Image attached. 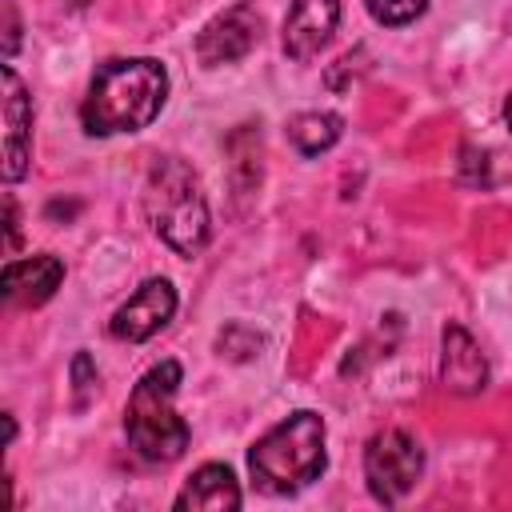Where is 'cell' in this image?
<instances>
[{
  "mask_svg": "<svg viewBox=\"0 0 512 512\" xmlns=\"http://www.w3.org/2000/svg\"><path fill=\"white\" fill-rule=\"evenodd\" d=\"M168 96V72L152 56L136 60H108L80 104V124L88 136H116L148 128Z\"/></svg>",
  "mask_w": 512,
  "mask_h": 512,
  "instance_id": "cell-1",
  "label": "cell"
},
{
  "mask_svg": "<svg viewBox=\"0 0 512 512\" xmlns=\"http://www.w3.org/2000/svg\"><path fill=\"white\" fill-rule=\"evenodd\" d=\"M324 416L320 412H292L276 428H268L252 452H248V472L256 488L272 496H288L308 488L324 472Z\"/></svg>",
  "mask_w": 512,
  "mask_h": 512,
  "instance_id": "cell-2",
  "label": "cell"
},
{
  "mask_svg": "<svg viewBox=\"0 0 512 512\" xmlns=\"http://www.w3.org/2000/svg\"><path fill=\"white\" fill-rule=\"evenodd\" d=\"M144 212H148V224L152 232L180 256H196L204 244H208V200L200 192V180L196 172L176 160V156H164L152 164L148 172V184H144Z\"/></svg>",
  "mask_w": 512,
  "mask_h": 512,
  "instance_id": "cell-3",
  "label": "cell"
},
{
  "mask_svg": "<svg viewBox=\"0 0 512 512\" xmlns=\"http://www.w3.org/2000/svg\"><path fill=\"white\" fill-rule=\"evenodd\" d=\"M176 388H180V364L160 360L140 376V384L128 396V408H124L128 444L152 464H168V460L184 456V448H188V424L172 408Z\"/></svg>",
  "mask_w": 512,
  "mask_h": 512,
  "instance_id": "cell-4",
  "label": "cell"
},
{
  "mask_svg": "<svg viewBox=\"0 0 512 512\" xmlns=\"http://www.w3.org/2000/svg\"><path fill=\"white\" fill-rule=\"evenodd\" d=\"M424 472V448L400 432V428H384L368 440L364 448V480H368V492L380 500V504H400L416 480Z\"/></svg>",
  "mask_w": 512,
  "mask_h": 512,
  "instance_id": "cell-5",
  "label": "cell"
},
{
  "mask_svg": "<svg viewBox=\"0 0 512 512\" xmlns=\"http://www.w3.org/2000/svg\"><path fill=\"white\" fill-rule=\"evenodd\" d=\"M172 312H176V288H172V280L152 276V280H144V284L112 312L108 332H112L116 340L140 344V340L156 336V332L172 320Z\"/></svg>",
  "mask_w": 512,
  "mask_h": 512,
  "instance_id": "cell-6",
  "label": "cell"
},
{
  "mask_svg": "<svg viewBox=\"0 0 512 512\" xmlns=\"http://www.w3.org/2000/svg\"><path fill=\"white\" fill-rule=\"evenodd\" d=\"M260 40V16L252 4H232L220 16H212L200 36H196V56L204 68H220L232 64L240 56L252 52V44Z\"/></svg>",
  "mask_w": 512,
  "mask_h": 512,
  "instance_id": "cell-7",
  "label": "cell"
},
{
  "mask_svg": "<svg viewBox=\"0 0 512 512\" xmlns=\"http://www.w3.org/2000/svg\"><path fill=\"white\" fill-rule=\"evenodd\" d=\"M0 112H4V180L16 184L28 172V156H32V96L12 72V64H4Z\"/></svg>",
  "mask_w": 512,
  "mask_h": 512,
  "instance_id": "cell-8",
  "label": "cell"
},
{
  "mask_svg": "<svg viewBox=\"0 0 512 512\" xmlns=\"http://www.w3.org/2000/svg\"><path fill=\"white\" fill-rule=\"evenodd\" d=\"M336 24H340V0H292L280 44L292 60H308L332 40Z\"/></svg>",
  "mask_w": 512,
  "mask_h": 512,
  "instance_id": "cell-9",
  "label": "cell"
},
{
  "mask_svg": "<svg viewBox=\"0 0 512 512\" xmlns=\"http://www.w3.org/2000/svg\"><path fill=\"white\" fill-rule=\"evenodd\" d=\"M440 380L460 396H472L488 384V360L472 340V332L460 324H448L440 336Z\"/></svg>",
  "mask_w": 512,
  "mask_h": 512,
  "instance_id": "cell-10",
  "label": "cell"
},
{
  "mask_svg": "<svg viewBox=\"0 0 512 512\" xmlns=\"http://www.w3.org/2000/svg\"><path fill=\"white\" fill-rule=\"evenodd\" d=\"M64 280V264L56 256H28V260H8L4 276H0V292L8 304H24V308H36L44 304Z\"/></svg>",
  "mask_w": 512,
  "mask_h": 512,
  "instance_id": "cell-11",
  "label": "cell"
},
{
  "mask_svg": "<svg viewBox=\"0 0 512 512\" xmlns=\"http://www.w3.org/2000/svg\"><path fill=\"white\" fill-rule=\"evenodd\" d=\"M180 512H232L240 508V484L228 464H200L176 496Z\"/></svg>",
  "mask_w": 512,
  "mask_h": 512,
  "instance_id": "cell-12",
  "label": "cell"
},
{
  "mask_svg": "<svg viewBox=\"0 0 512 512\" xmlns=\"http://www.w3.org/2000/svg\"><path fill=\"white\" fill-rule=\"evenodd\" d=\"M344 132V120L336 112H300L288 120V140L296 144L300 156H320L328 152Z\"/></svg>",
  "mask_w": 512,
  "mask_h": 512,
  "instance_id": "cell-13",
  "label": "cell"
},
{
  "mask_svg": "<svg viewBox=\"0 0 512 512\" xmlns=\"http://www.w3.org/2000/svg\"><path fill=\"white\" fill-rule=\"evenodd\" d=\"M364 4H368L372 20L376 24H388V28H400V24L416 20L428 8V0H364Z\"/></svg>",
  "mask_w": 512,
  "mask_h": 512,
  "instance_id": "cell-14",
  "label": "cell"
},
{
  "mask_svg": "<svg viewBox=\"0 0 512 512\" xmlns=\"http://www.w3.org/2000/svg\"><path fill=\"white\" fill-rule=\"evenodd\" d=\"M72 384H76V408L88 404V396L96 392V364L88 352H76L72 356Z\"/></svg>",
  "mask_w": 512,
  "mask_h": 512,
  "instance_id": "cell-15",
  "label": "cell"
},
{
  "mask_svg": "<svg viewBox=\"0 0 512 512\" xmlns=\"http://www.w3.org/2000/svg\"><path fill=\"white\" fill-rule=\"evenodd\" d=\"M4 12H8V32H4V56L12 60V52H16V44H20V20H16V4H12V0H4Z\"/></svg>",
  "mask_w": 512,
  "mask_h": 512,
  "instance_id": "cell-16",
  "label": "cell"
},
{
  "mask_svg": "<svg viewBox=\"0 0 512 512\" xmlns=\"http://www.w3.org/2000/svg\"><path fill=\"white\" fill-rule=\"evenodd\" d=\"M4 212H8V248L20 244V216H16V200L4 196Z\"/></svg>",
  "mask_w": 512,
  "mask_h": 512,
  "instance_id": "cell-17",
  "label": "cell"
},
{
  "mask_svg": "<svg viewBox=\"0 0 512 512\" xmlns=\"http://www.w3.org/2000/svg\"><path fill=\"white\" fill-rule=\"evenodd\" d=\"M504 120H508V128H512V96H508V104H504Z\"/></svg>",
  "mask_w": 512,
  "mask_h": 512,
  "instance_id": "cell-18",
  "label": "cell"
}]
</instances>
